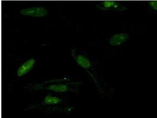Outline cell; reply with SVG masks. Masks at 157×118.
Listing matches in <instances>:
<instances>
[{
    "instance_id": "6da1fadb",
    "label": "cell",
    "mask_w": 157,
    "mask_h": 118,
    "mask_svg": "<svg viewBox=\"0 0 157 118\" xmlns=\"http://www.w3.org/2000/svg\"><path fill=\"white\" fill-rule=\"evenodd\" d=\"M81 84V82L72 81L68 78L58 79L49 80L40 83L29 84L25 88L29 92L48 90L59 93L77 92Z\"/></svg>"
},
{
    "instance_id": "7a4b0ae2",
    "label": "cell",
    "mask_w": 157,
    "mask_h": 118,
    "mask_svg": "<svg viewBox=\"0 0 157 118\" xmlns=\"http://www.w3.org/2000/svg\"><path fill=\"white\" fill-rule=\"evenodd\" d=\"M71 55L77 64L86 70L90 74L93 71V66L92 61L85 54H82L76 48L71 50Z\"/></svg>"
},
{
    "instance_id": "3957f363",
    "label": "cell",
    "mask_w": 157,
    "mask_h": 118,
    "mask_svg": "<svg viewBox=\"0 0 157 118\" xmlns=\"http://www.w3.org/2000/svg\"><path fill=\"white\" fill-rule=\"evenodd\" d=\"M96 7L104 11H116L122 12L127 10L128 8L125 6L115 1H105L99 2Z\"/></svg>"
},
{
    "instance_id": "277c9868",
    "label": "cell",
    "mask_w": 157,
    "mask_h": 118,
    "mask_svg": "<svg viewBox=\"0 0 157 118\" xmlns=\"http://www.w3.org/2000/svg\"><path fill=\"white\" fill-rule=\"evenodd\" d=\"M21 14L32 17L41 18L46 16L48 14V11L43 7H34L26 8L20 11Z\"/></svg>"
},
{
    "instance_id": "5b68a950",
    "label": "cell",
    "mask_w": 157,
    "mask_h": 118,
    "mask_svg": "<svg viewBox=\"0 0 157 118\" xmlns=\"http://www.w3.org/2000/svg\"><path fill=\"white\" fill-rule=\"evenodd\" d=\"M129 38V36L127 33H118L110 38L109 43L112 46H120L125 43Z\"/></svg>"
},
{
    "instance_id": "8992f818",
    "label": "cell",
    "mask_w": 157,
    "mask_h": 118,
    "mask_svg": "<svg viewBox=\"0 0 157 118\" xmlns=\"http://www.w3.org/2000/svg\"><path fill=\"white\" fill-rule=\"evenodd\" d=\"M35 63H36V60L33 58L29 59L27 61L25 62L18 69L17 71L18 77H21L27 74L33 68Z\"/></svg>"
},
{
    "instance_id": "52a82bcc",
    "label": "cell",
    "mask_w": 157,
    "mask_h": 118,
    "mask_svg": "<svg viewBox=\"0 0 157 118\" xmlns=\"http://www.w3.org/2000/svg\"><path fill=\"white\" fill-rule=\"evenodd\" d=\"M63 100L58 97L51 95H47L45 96L41 103L43 106H53L63 103Z\"/></svg>"
},
{
    "instance_id": "ba28073f",
    "label": "cell",
    "mask_w": 157,
    "mask_h": 118,
    "mask_svg": "<svg viewBox=\"0 0 157 118\" xmlns=\"http://www.w3.org/2000/svg\"><path fill=\"white\" fill-rule=\"evenodd\" d=\"M148 5L153 10L157 12V1H150L148 2Z\"/></svg>"
}]
</instances>
